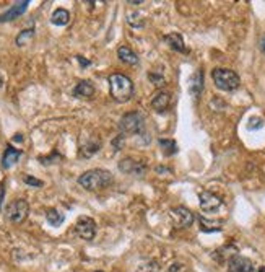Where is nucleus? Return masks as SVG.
Returning <instances> with one entry per match:
<instances>
[{
    "instance_id": "f257e3e1",
    "label": "nucleus",
    "mask_w": 265,
    "mask_h": 272,
    "mask_svg": "<svg viewBox=\"0 0 265 272\" xmlns=\"http://www.w3.org/2000/svg\"><path fill=\"white\" fill-rule=\"evenodd\" d=\"M114 178H112L111 171L103 170V168H95V170H88L85 173H81L78 176V184L81 187H85L86 191H101L106 189Z\"/></svg>"
},
{
    "instance_id": "f03ea898",
    "label": "nucleus",
    "mask_w": 265,
    "mask_h": 272,
    "mask_svg": "<svg viewBox=\"0 0 265 272\" xmlns=\"http://www.w3.org/2000/svg\"><path fill=\"white\" fill-rule=\"evenodd\" d=\"M109 93L111 98L117 103H127L134 96V83L132 80L122 73L109 75Z\"/></svg>"
},
{
    "instance_id": "7ed1b4c3",
    "label": "nucleus",
    "mask_w": 265,
    "mask_h": 272,
    "mask_svg": "<svg viewBox=\"0 0 265 272\" xmlns=\"http://www.w3.org/2000/svg\"><path fill=\"white\" fill-rule=\"evenodd\" d=\"M211 79H213L215 87L223 90V92H234L241 85L239 75L231 69H222V67L219 69H213Z\"/></svg>"
},
{
    "instance_id": "20e7f679",
    "label": "nucleus",
    "mask_w": 265,
    "mask_h": 272,
    "mask_svg": "<svg viewBox=\"0 0 265 272\" xmlns=\"http://www.w3.org/2000/svg\"><path fill=\"white\" fill-rule=\"evenodd\" d=\"M143 126H145V118H143V114L139 111L125 112L119 121V131L124 135L140 134L143 131Z\"/></svg>"
},
{
    "instance_id": "39448f33",
    "label": "nucleus",
    "mask_w": 265,
    "mask_h": 272,
    "mask_svg": "<svg viewBox=\"0 0 265 272\" xmlns=\"http://www.w3.org/2000/svg\"><path fill=\"white\" fill-rule=\"evenodd\" d=\"M29 212V204L26 199H13L5 209V215L13 223H21L26 220Z\"/></svg>"
},
{
    "instance_id": "423d86ee",
    "label": "nucleus",
    "mask_w": 265,
    "mask_h": 272,
    "mask_svg": "<svg viewBox=\"0 0 265 272\" xmlns=\"http://www.w3.org/2000/svg\"><path fill=\"white\" fill-rule=\"evenodd\" d=\"M169 217L174 223L176 228H187V226H191L195 220V215L194 212H191L187 207L184 206H179V207H174L169 210Z\"/></svg>"
},
{
    "instance_id": "0eeeda50",
    "label": "nucleus",
    "mask_w": 265,
    "mask_h": 272,
    "mask_svg": "<svg viewBox=\"0 0 265 272\" xmlns=\"http://www.w3.org/2000/svg\"><path fill=\"white\" fill-rule=\"evenodd\" d=\"M75 233H77L81 240L92 241L96 235V222L92 217H86V215L78 217L77 223H75Z\"/></svg>"
},
{
    "instance_id": "6e6552de",
    "label": "nucleus",
    "mask_w": 265,
    "mask_h": 272,
    "mask_svg": "<svg viewBox=\"0 0 265 272\" xmlns=\"http://www.w3.org/2000/svg\"><path fill=\"white\" fill-rule=\"evenodd\" d=\"M199 199H200V209L203 210V212H207V214H213L223 206L222 198L216 196V194H213V192H210V191H202L200 196H199Z\"/></svg>"
},
{
    "instance_id": "1a4fd4ad",
    "label": "nucleus",
    "mask_w": 265,
    "mask_h": 272,
    "mask_svg": "<svg viewBox=\"0 0 265 272\" xmlns=\"http://www.w3.org/2000/svg\"><path fill=\"white\" fill-rule=\"evenodd\" d=\"M119 170L122 173H127V175H135V176H142L143 173L147 171V165L143 162H137L134 158L127 157L124 160L119 162Z\"/></svg>"
},
{
    "instance_id": "9d476101",
    "label": "nucleus",
    "mask_w": 265,
    "mask_h": 272,
    "mask_svg": "<svg viewBox=\"0 0 265 272\" xmlns=\"http://www.w3.org/2000/svg\"><path fill=\"white\" fill-rule=\"evenodd\" d=\"M228 272H257V270L251 259L236 254L228 261Z\"/></svg>"
},
{
    "instance_id": "9b49d317",
    "label": "nucleus",
    "mask_w": 265,
    "mask_h": 272,
    "mask_svg": "<svg viewBox=\"0 0 265 272\" xmlns=\"http://www.w3.org/2000/svg\"><path fill=\"white\" fill-rule=\"evenodd\" d=\"M171 104V93L166 92V90H158V92L151 98V108H153L156 112H164L168 111Z\"/></svg>"
},
{
    "instance_id": "f8f14e48",
    "label": "nucleus",
    "mask_w": 265,
    "mask_h": 272,
    "mask_svg": "<svg viewBox=\"0 0 265 272\" xmlns=\"http://www.w3.org/2000/svg\"><path fill=\"white\" fill-rule=\"evenodd\" d=\"M28 5H29L28 0H23V2H15L9 10L0 15V23H5V21H12V20H15V18L21 17V15L26 12Z\"/></svg>"
},
{
    "instance_id": "ddd939ff",
    "label": "nucleus",
    "mask_w": 265,
    "mask_h": 272,
    "mask_svg": "<svg viewBox=\"0 0 265 272\" xmlns=\"http://www.w3.org/2000/svg\"><path fill=\"white\" fill-rule=\"evenodd\" d=\"M21 155H23V152H21V150L15 148V147H12V145H7L5 152H4V155H2V168H4V170L12 168V166L20 160Z\"/></svg>"
},
{
    "instance_id": "4468645a",
    "label": "nucleus",
    "mask_w": 265,
    "mask_h": 272,
    "mask_svg": "<svg viewBox=\"0 0 265 272\" xmlns=\"http://www.w3.org/2000/svg\"><path fill=\"white\" fill-rule=\"evenodd\" d=\"M203 92V72L195 70L192 73L191 80H189V93L194 98H199Z\"/></svg>"
},
{
    "instance_id": "2eb2a0df",
    "label": "nucleus",
    "mask_w": 265,
    "mask_h": 272,
    "mask_svg": "<svg viewBox=\"0 0 265 272\" xmlns=\"http://www.w3.org/2000/svg\"><path fill=\"white\" fill-rule=\"evenodd\" d=\"M164 43L168 44V46L172 49V51H178V52H183V54H186L187 52V48H186V44H184V40H183V36H181L179 33H168V34H164Z\"/></svg>"
},
{
    "instance_id": "dca6fc26",
    "label": "nucleus",
    "mask_w": 265,
    "mask_h": 272,
    "mask_svg": "<svg viewBox=\"0 0 265 272\" xmlns=\"http://www.w3.org/2000/svg\"><path fill=\"white\" fill-rule=\"evenodd\" d=\"M93 95H95V87L90 80H80L73 88L75 98H93Z\"/></svg>"
},
{
    "instance_id": "f3484780",
    "label": "nucleus",
    "mask_w": 265,
    "mask_h": 272,
    "mask_svg": "<svg viewBox=\"0 0 265 272\" xmlns=\"http://www.w3.org/2000/svg\"><path fill=\"white\" fill-rule=\"evenodd\" d=\"M117 57H119L120 62H124V64H127V65H137V64L140 62L139 56L135 54V52H134L130 48H128V46H120V48L117 49Z\"/></svg>"
},
{
    "instance_id": "a211bd4d",
    "label": "nucleus",
    "mask_w": 265,
    "mask_h": 272,
    "mask_svg": "<svg viewBox=\"0 0 265 272\" xmlns=\"http://www.w3.org/2000/svg\"><path fill=\"white\" fill-rule=\"evenodd\" d=\"M70 21V12L65 9H56L51 15V23L56 26H65Z\"/></svg>"
},
{
    "instance_id": "6ab92c4d",
    "label": "nucleus",
    "mask_w": 265,
    "mask_h": 272,
    "mask_svg": "<svg viewBox=\"0 0 265 272\" xmlns=\"http://www.w3.org/2000/svg\"><path fill=\"white\" fill-rule=\"evenodd\" d=\"M101 150V139H98V137H93V139H90L85 145L81 147V157H93L95 153H98Z\"/></svg>"
},
{
    "instance_id": "aec40b11",
    "label": "nucleus",
    "mask_w": 265,
    "mask_h": 272,
    "mask_svg": "<svg viewBox=\"0 0 265 272\" xmlns=\"http://www.w3.org/2000/svg\"><path fill=\"white\" fill-rule=\"evenodd\" d=\"M46 220L49 225L52 226H59V225H62L64 220H65V217L62 212H59L57 209H49L48 212H46Z\"/></svg>"
},
{
    "instance_id": "412c9836",
    "label": "nucleus",
    "mask_w": 265,
    "mask_h": 272,
    "mask_svg": "<svg viewBox=\"0 0 265 272\" xmlns=\"http://www.w3.org/2000/svg\"><path fill=\"white\" fill-rule=\"evenodd\" d=\"M160 147L166 157H172L178 153V143L172 139H160Z\"/></svg>"
},
{
    "instance_id": "4be33fe9",
    "label": "nucleus",
    "mask_w": 265,
    "mask_h": 272,
    "mask_svg": "<svg viewBox=\"0 0 265 272\" xmlns=\"http://www.w3.org/2000/svg\"><path fill=\"white\" fill-rule=\"evenodd\" d=\"M199 222H200V230L202 231H219L223 228L222 222H216V220H207L205 217H199Z\"/></svg>"
},
{
    "instance_id": "5701e85b",
    "label": "nucleus",
    "mask_w": 265,
    "mask_h": 272,
    "mask_svg": "<svg viewBox=\"0 0 265 272\" xmlns=\"http://www.w3.org/2000/svg\"><path fill=\"white\" fill-rule=\"evenodd\" d=\"M34 40V29H23L21 33H18L17 40H15V43H17V46H28V44H31V41Z\"/></svg>"
},
{
    "instance_id": "b1692460",
    "label": "nucleus",
    "mask_w": 265,
    "mask_h": 272,
    "mask_svg": "<svg viewBox=\"0 0 265 272\" xmlns=\"http://www.w3.org/2000/svg\"><path fill=\"white\" fill-rule=\"evenodd\" d=\"M135 272H160V264L156 261H150V262H145V264H142V266H139Z\"/></svg>"
},
{
    "instance_id": "393cba45",
    "label": "nucleus",
    "mask_w": 265,
    "mask_h": 272,
    "mask_svg": "<svg viewBox=\"0 0 265 272\" xmlns=\"http://www.w3.org/2000/svg\"><path fill=\"white\" fill-rule=\"evenodd\" d=\"M263 126V121L262 118H251L249 119V124H247V129L249 131H255V129H260V127Z\"/></svg>"
},
{
    "instance_id": "a878e982",
    "label": "nucleus",
    "mask_w": 265,
    "mask_h": 272,
    "mask_svg": "<svg viewBox=\"0 0 265 272\" xmlns=\"http://www.w3.org/2000/svg\"><path fill=\"white\" fill-rule=\"evenodd\" d=\"M23 181H25V184H28V186H33V187H41V186L44 184L41 179L33 178V176H29V175H26V176L23 178Z\"/></svg>"
},
{
    "instance_id": "bb28decb",
    "label": "nucleus",
    "mask_w": 265,
    "mask_h": 272,
    "mask_svg": "<svg viewBox=\"0 0 265 272\" xmlns=\"http://www.w3.org/2000/svg\"><path fill=\"white\" fill-rule=\"evenodd\" d=\"M148 79L153 82L160 90H161V87L164 85V79L161 77V75H156V73H153V72H150V73H148Z\"/></svg>"
},
{
    "instance_id": "cd10ccee",
    "label": "nucleus",
    "mask_w": 265,
    "mask_h": 272,
    "mask_svg": "<svg viewBox=\"0 0 265 272\" xmlns=\"http://www.w3.org/2000/svg\"><path fill=\"white\" fill-rule=\"evenodd\" d=\"M5 183L2 181V183H0V209H2V201H4V194H5Z\"/></svg>"
},
{
    "instance_id": "c85d7f7f",
    "label": "nucleus",
    "mask_w": 265,
    "mask_h": 272,
    "mask_svg": "<svg viewBox=\"0 0 265 272\" xmlns=\"http://www.w3.org/2000/svg\"><path fill=\"white\" fill-rule=\"evenodd\" d=\"M259 49L265 54V34H262V36H260V40H259Z\"/></svg>"
},
{
    "instance_id": "c756f323",
    "label": "nucleus",
    "mask_w": 265,
    "mask_h": 272,
    "mask_svg": "<svg viewBox=\"0 0 265 272\" xmlns=\"http://www.w3.org/2000/svg\"><path fill=\"white\" fill-rule=\"evenodd\" d=\"M77 59H78V62L81 64V67H88V65H92V62L90 60H85L81 56H77Z\"/></svg>"
},
{
    "instance_id": "7c9ffc66",
    "label": "nucleus",
    "mask_w": 265,
    "mask_h": 272,
    "mask_svg": "<svg viewBox=\"0 0 265 272\" xmlns=\"http://www.w3.org/2000/svg\"><path fill=\"white\" fill-rule=\"evenodd\" d=\"M13 140H23V135H21V134H17V135H15V137H13Z\"/></svg>"
},
{
    "instance_id": "2f4dec72",
    "label": "nucleus",
    "mask_w": 265,
    "mask_h": 272,
    "mask_svg": "<svg viewBox=\"0 0 265 272\" xmlns=\"http://www.w3.org/2000/svg\"><path fill=\"white\" fill-rule=\"evenodd\" d=\"M2 87H4V79H2V75H0V90H2Z\"/></svg>"
},
{
    "instance_id": "473e14b6",
    "label": "nucleus",
    "mask_w": 265,
    "mask_h": 272,
    "mask_svg": "<svg viewBox=\"0 0 265 272\" xmlns=\"http://www.w3.org/2000/svg\"><path fill=\"white\" fill-rule=\"evenodd\" d=\"M95 272H101V270H95Z\"/></svg>"
}]
</instances>
